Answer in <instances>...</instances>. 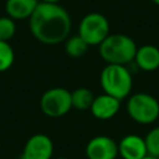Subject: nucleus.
Returning <instances> with one entry per match:
<instances>
[{
  "instance_id": "obj_1",
  "label": "nucleus",
  "mask_w": 159,
  "mask_h": 159,
  "mask_svg": "<svg viewBox=\"0 0 159 159\" xmlns=\"http://www.w3.org/2000/svg\"><path fill=\"white\" fill-rule=\"evenodd\" d=\"M29 26L39 42L57 45L70 37L72 21L67 10L61 5L41 1L29 19Z\"/></svg>"
},
{
  "instance_id": "obj_2",
  "label": "nucleus",
  "mask_w": 159,
  "mask_h": 159,
  "mask_svg": "<svg viewBox=\"0 0 159 159\" xmlns=\"http://www.w3.org/2000/svg\"><path fill=\"white\" fill-rule=\"evenodd\" d=\"M137 48L132 37L124 34H109L99 45V56L107 65L127 66L134 61Z\"/></svg>"
},
{
  "instance_id": "obj_3",
  "label": "nucleus",
  "mask_w": 159,
  "mask_h": 159,
  "mask_svg": "<svg viewBox=\"0 0 159 159\" xmlns=\"http://www.w3.org/2000/svg\"><path fill=\"white\" fill-rule=\"evenodd\" d=\"M99 82L106 94L119 101L127 98L133 87L132 73L122 65H107L99 75Z\"/></svg>"
},
{
  "instance_id": "obj_4",
  "label": "nucleus",
  "mask_w": 159,
  "mask_h": 159,
  "mask_svg": "<svg viewBox=\"0 0 159 159\" xmlns=\"http://www.w3.org/2000/svg\"><path fill=\"white\" fill-rule=\"evenodd\" d=\"M129 117L139 124H150L159 117V102L148 93H134L127 102Z\"/></svg>"
},
{
  "instance_id": "obj_5",
  "label": "nucleus",
  "mask_w": 159,
  "mask_h": 159,
  "mask_svg": "<svg viewBox=\"0 0 159 159\" xmlns=\"http://www.w3.org/2000/svg\"><path fill=\"white\" fill-rule=\"evenodd\" d=\"M78 35L88 46H99L109 35V21L99 12H89L81 20Z\"/></svg>"
},
{
  "instance_id": "obj_6",
  "label": "nucleus",
  "mask_w": 159,
  "mask_h": 159,
  "mask_svg": "<svg viewBox=\"0 0 159 159\" xmlns=\"http://www.w3.org/2000/svg\"><path fill=\"white\" fill-rule=\"evenodd\" d=\"M40 108L50 118H58L67 114L72 108L71 92L63 87H53L45 91L40 98Z\"/></svg>"
},
{
  "instance_id": "obj_7",
  "label": "nucleus",
  "mask_w": 159,
  "mask_h": 159,
  "mask_svg": "<svg viewBox=\"0 0 159 159\" xmlns=\"http://www.w3.org/2000/svg\"><path fill=\"white\" fill-rule=\"evenodd\" d=\"M84 153L87 159H116L118 143L108 135H96L88 140Z\"/></svg>"
},
{
  "instance_id": "obj_8",
  "label": "nucleus",
  "mask_w": 159,
  "mask_h": 159,
  "mask_svg": "<svg viewBox=\"0 0 159 159\" xmlns=\"http://www.w3.org/2000/svg\"><path fill=\"white\" fill-rule=\"evenodd\" d=\"M52 155H53L52 139L43 133H37L31 135L26 140L21 154L24 159H52Z\"/></svg>"
},
{
  "instance_id": "obj_9",
  "label": "nucleus",
  "mask_w": 159,
  "mask_h": 159,
  "mask_svg": "<svg viewBox=\"0 0 159 159\" xmlns=\"http://www.w3.org/2000/svg\"><path fill=\"white\" fill-rule=\"evenodd\" d=\"M118 154L122 159H143L148 155L144 138L137 134H128L118 143Z\"/></svg>"
},
{
  "instance_id": "obj_10",
  "label": "nucleus",
  "mask_w": 159,
  "mask_h": 159,
  "mask_svg": "<svg viewBox=\"0 0 159 159\" xmlns=\"http://www.w3.org/2000/svg\"><path fill=\"white\" fill-rule=\"evenodd\" d=\"M119 107H120L119 99L103 93L101 96L94 97L89 111L94 118L101 119V120H107V119L113 118L118 113Z\"/></svg>"
},
{
  "instance_id": "obj_11",
  "label": "nucleus",
  "mask_w": 159,
  "mask_h": 159,
  "mask_svg": "<svg viewBox=\"0 0 159 159\" xmlns=\"http://www.w3.org/2000/svg\"><path fill=\"white\" fill-rule=\"evenodd\" d=\"M134 62L138 68L153 72L159 68V48L154 45H143L137 48Z\"/></svg>"
},
{
  "instance_id": "obj_12",
  "label": "nucleus",
  "mask_w": 159,
  "mask_h": 159,
  "mask_svg": "<svg viewBox=\"0 0 159 159\" xmlns=\"http://www.w3.org/2000/svg\"><path fill=\"white\" fill-rule=\"evenodd\" d=\"M37 5L39 0H6L5 10L12 20H25L31 17Z\"/></svg>"
},
{
  "instance_id": "obj_13",
  "label": "nucleus",
  "mask_w": 159,
  "mask_h": 159,
  "mask_svg": "<svg viewBox=\"0 0 159 159\" xmlns=\"http://www.w3.org/2000/svg\"><path fill=\"white\" fill-rule=\"evenodd\" d=\"M93 93L86 87H80L71 92L72 108H76L77 111H88L93 103Z\"/></svg>"
},
{
  "instance_id": "obj_14",
  "label": "nucleus",
  "mask_w": 159,
  "mask_h": 159,
  "mask_svg": "<svg viewBox=\"0 0 159 159\" xmlns=\"http://www.w3.org/2000/svg\"><path fill=\"white\" fill-rule=\"evenodd\" d=\"M88 50V45L87 42L77 34L73 36H70L66 41H65V51L70 57L73 58H78L81 56H83Z\"/></svg>"
},
{
  "instance_id": "obj_15",
  "label": "nucleus",
  "mask_w": 159,
  "mask_h": 159,
  "mask_svg": "<svg viewBox=\"0 0 159 159\" xmlns=\"http://www.w3.org/2000/svg\"><path fill=\"white\" fill-rule=\"evenodd\" d=\"M15 61V52L6 41H0V72L7 71Z\"/></svg>"
},
{
  "instance_id": "obj_16",
  "label": "nucleus",
  "mask_w": 159,
  "mask_h": 159,
  "mask_svg": "<svg viewBox=\"0 0 159 159\" xmlns=\"http://www.w3.org/2000/svg\"><path fill=\"white\" fill-rule=\"evenodd\" d=\"M144 140H145L148 155L159 158V127L150 129L147 133Z\"/></svg>"
},
{
  "instance_id": "obj_17",
  "label": "nucleus",
  "mask_w": 159,
  "mask_h": 159,
  "mask_svg": "<svg viewBox=\"0 0 159 159\" xmlns=\"http://www.w3.org/2000/svg\"><path fill=\"white\" fill-rule=\"evenodd\" d=\"M16 32V25L15 20H12L9 16H1L0 17V41L11 40Z\"/></svg>"
},
{
  "instance_id": "obj_18",
  "label": "nucleus",
  "mask_w": 159,
  "mask_h": 159,
  "mask_svg": "<svg viewBox=\"0 0 159 159\" xmlns=\"http://www.w3.org/2000/svg\"><path fill=\"white\" fill-rule=\"evenodd\" d=\"M43 2H51V4H58L61 0H42Z\"/></svg>"
},
{
  "instance_id": "obj_19",
  "label": "nucleus",
  "mask_w": 159,
  "mask_h": 159,
  "mask_svg": "<svg viewBox=\"0 0 159 159\" xmlns=\"http://www.w3.org/2000/svg\"><path fill=\"white\" fill-rule=\"evenodd\" d=\"M143 159H159V158H155V157H150V155H147V157H144Z\"/></svg>"
},
{
  "instance_id": "obj_20",
  "label": "nucleus",
  "mask_w": 159,
  "mask_h": 159,
  "mask_svg": "<svg viewBox=\"0 0 159 159\" xmlns=\"http://www.w3.org/2000/svg\"><path fill=\"white\" fill-rule=\"evenodd\" d=\"M152 1H153L155 5H158V6H159V0H152Z\"/></svg>"
},
{
  "instance_id": "obj_21",
  "label": "nucleus",
  "mask_w": 159,
  "mask_h": 159,
  "mask_svg": "<svg viewBox=\"0 0 159 159\" xmlns=\"http://www.w3.org/2000/svg\"><path fill=\"white\" fill-rule=\"evenodd\" d=\"M56 159H68V158H65V157H61V158H56Z\"/></svg>"
},
{
  "instance_id": "obj_22",
  "label": "nucleus",
  "mask_w": 159,
  "mask_h": 159,
  "mask_svg": "<svg viewBox=\"0 0 159 159\" xmlns=\"http://www.w3.org/2000/svg\"><path fill=\"white\" fill-rule=\"evenodd\" d=\"M15 159H24V158H22V157H20V158H15Z\"/></svg>"
}]
</instances>
